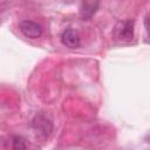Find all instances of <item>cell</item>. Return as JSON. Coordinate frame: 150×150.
I'll return each instance as SVG.
<instances>
[{
    "instance_id": "cell-1",
    "label": "cell",
    "mask_w": 150,
    "mask_h": 150,
    "mask_svg": "<svg viewBox=\"0 0 150 150\" xmlns=\"http://www.w3.org/2000/svg\"><path fill=\"white\" fill-rule=\"evenodd\" d=\"M32 128H33L34 132L39 137L48 138V136L50 135V132L53 130V123L45 115L39 114V115H36L33 118V121H32Z\"/></svg>"
},
{
    "instance_id": "cell-2",
    "label": "cell",
    "mask_w": 150,
    "mask_h": 150,
    "mask_svg": "<svg viewBox=\"0 0 150 150\" xmlns=\"http://www.w3.org/2000/svg\"><path fill=\"white\" fill-rule=\"evenodd\" d=\"M20 32L29 39H38L42 35V27L32 20H23L19 23Z\"/></svg>"
},
{
    "instance_id": "cell-3",
    "label": "cell",
    "mask_w": 150,
    "mask_h": 150,
    "mask_svg": "<svg viewBox=\"0 0 150 150\" xmlns=\"http://www.w3.org/2000/svg\"><path fill=\"white\" fill-rule=\"evenodd\" d=\"M115 34L121 40H130L134 36V21L123 20L115 26Z\"/></svg>"
},
{
    "instance_id": "cell-4",
    "label": "cell",
    "mask_w": 150,
    "mask_h": 150,
    "mask_svg": "<svg viewBox=\"0 0 150 150\" xmlns=\"http://www.w3.org/2000/svg\"><path fill=\"white\" fill-rule=\"evenodd\" d=\"M61 42L68 48H79L81 45V39L75 29H66L61 35Z\"/></svg>"
},
{
    "instance_id": "cell-5",
    "label": "cell",
    "mask_w": 150,
    "mask_h": 150,
    "mask_svg": "<svg viewBox=\"0 0 150 150\" xmlns=\"http://www.w3.org/2000/svg\"><path fill=\"white\" fill-rule=\"evenodd\" d=\"M98 2L97 1H86L81 4L80 7V16L82 20H89L97 11L98 8Z\"/></svg>"
},
{
    "instance_id": "cell-6",
    "label": "cell",
    "mask_w": 150,
    "mask_h": 150,
    "mask_svg": "<svg viewBox=\"0 0 150 150\" xmlns=\"http://www.w3.org/2000/svg\"><path fill=\"white\" fill-rule=\"evenodd\" d=\"M11 143H12V150H27L26 141L21 136H13Z\"/></svg>"
},
{
    "instance_id": "cell-7",
    "label": "cell",
    "mask_w": 150,
    "mask_h": 150,
    "mask_svg": "<svg viewBox=\"0 0 150 150\" xmlns=\"http://www.w3.org/2000/svg\"><path fill=\"white\" fill-rule=\"evenodd\" d=\"M144 27L146 32V42H150V12L146 14L144 19Z\"/></svg>"
}]
</instances>
